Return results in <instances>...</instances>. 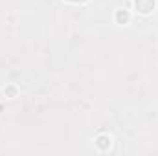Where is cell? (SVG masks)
<instances>
[{
  "mask_svg": "<svg viewBox=\"0 0 158 156\" xmlns=\"http://www.w3.org/2000/svg\"><path fill=\"white\" fill-rule=\"evenodd\" d=\"M66 2H72V4H83V2H86V0H66Z\"/></svg>",
  "mask_w": 158,
  "mask_h": 156,
  "instance_id": "277c9868",
  "label": "cell"
},
{
  "mask_svg": "<svg viewBox=\"0 0 158 156\" xmlns=\"http://www.w3.org/2000/svg\"><path fill=\"white\" fill-rule=\"evenodd\" d=\"M96 147L99 149V151H109L110 149V145H112V138L110 136H107V134H99L98 138H96Z\"/></svg>",
  "mask_w": 158,
  "mask_h": 156,
  "instance_id": "7a4b0ae2",
  "label": "cell"
},
{
  "mask_svg": "<svg viewBox=\"0 0 158 156\" xmlns=\"http://www.w3.org/2000/svg\"><path fill=\"white\" fill-rule=\"evenodd\" d=\"M131 20V13L127 9H118L116 11V22L118 24H127Z\"/></svg>",
  "mask_w": 158,
  "mask_h": 156,
  "instance_id": "3957f363",
  "label": "cell"
},
{
  "mask_svg": "<svg viewBox=\"0 0 158 156\" xmlns=\"http://www.w3.org/2000/svg\"><path fill=\"white\" fill-rule=\"evenodd\" d=\"M132 4H134V9H136L140 15H149V13H153V11H155V6H156L155 0H132Z\"/></svg>",
  "mask_w": 158,
  "mask_h": 156,
  "instance_id": "6da1fadb",
  "label": "cell"
}]
</instances>
